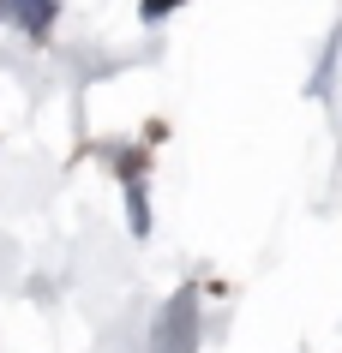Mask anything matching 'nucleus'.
<instances>
[{"label": "nucleus", "instance_id": "nucleus-2", "mask_svg": "<svg viewBox=\"0 0 342 353\" xmlns=\"http://www.w3.org/2000/svg\"><path fill=\"white\" fill-rule=\"evenodd\" d=\"M0 19L19 24L24 37H48V24H55V0H0Z\"/></svg>", "mask_w": 342, "mask_h": 353}, {"label": "nucleus", "instance_id": "nucleus-1", "mask_svg": "<svg viewBox=\"0 0 342 353\" xmlns=\"http://www.w3.org/2000/svg\"><path fill=\"white\" fill-rule=\"evenodd\" d=\"M198 299H192V288H180V294L169 299V312H162V330H156V353H192V341H198Z\"/></svg>", "mask_w": 342, "mask_h": 353}, {"label": "nucleus", "instance_id": "nucleus-3", "mask_svg": "<svg viewBox=\"0 0 342 353\" xmlns=\"http://www.w3.org/2000/svg\"><path fill=\"white\" fill-rule=\"evenodd\" d=\"M169 6H180V0H144V19H162Z\"/></svg>", "mask_w": 342, "mask_h": 353}]
</instances>
